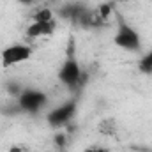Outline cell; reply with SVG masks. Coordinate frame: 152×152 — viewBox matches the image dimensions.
<instances>
[{"instance_id":"10","label":"cell","mask_w":152,"mask_h":152,"mask_svg":"<svg viewBox=\"0 0 152 152\" xmlns=\"http://www.w3.org/2000/svg\"><path fill=\"white\" fill-rule=\"evenodd\" d=\"M96 12H97V14H99V18L106 23V21L110 20L112 12H113V5H112V4H101V5H99V9H97Z\"/></svg>"},{"instance_id":"14","label":"cell","mask_w":152,"mask_h":152,"mask_svg":"<svg viewBox=\"0 0 152 152\" xmlns=\"http://www.w3.org/2000/svg\"><path fill=\"white\" fill-rule=\"evenodd\" d=\"M9 152H27V151H25V147H21V145H12V147L9 149Z\"/></svg>"},{"instance_id":"4","label":"cell","mask_w":152,"mask_h":152,"mask_svg":"<svg viewBox=\"0 0 152 152\" xmlns=\"http://www.w3.org/2000/svg\"><path fill=\"white\" fill-rule=\"evenodd\" d=\"M30 57H32V48L28 44L14 42V44H9L7 48L2 50L0 62L4 67H12V66L21 64V62H27Z\"/></svg>"},{"instance_id":"16","label":"cell","mask_w":152,"mask_h":152,"mask_svg":"<svg viewBox=\"0 0 152 152\" xmlns=\"http://www.w3.org/2000/svg\"><path fill=\"white\" fill-rule=\"evenodd\" d=\"M112 2H115V4H117V2H129V0H112Z\"/></svg>"},{"instance_id":"7","label":"cell","mask_w":152,"mask_h":152,"mask_svg":"<svg viewBox=\"0 0 152 152\" xmlns=\"http://www.w3.org/2000/svg\"><path fill=\"white\" fill-rule=\"evenodd\" d=\"M55 27H57V21H48V23H42V21H34L28 28H27V36L28 37H46V36H51L55 32Z\"/></svg>"},{"instance_id":"2","label":"cell","mask_w":152,"mask_h":152,"mask_svg":"<svg viewBox=\"0 0 152 152\" xmlns=\"http://www.w3.org/2000/svg\"><path fill=\"white\" fill-rule=\"evenodd\" d=\"M113 44L118 46L124 51H140L142 50V37L138 30L129 25L120 14H118V23H117V32L113 36Z\"/></svg>"},{"instance_id":"5","label":"cell","mask_w":152,"mask_h":152,"mask_svg":"<svg viewBox=\"0 0 152 152\" xmlns=\"http://www.w3.org/2000/svg\"><path fill=\"white\" fill-rule=\"evenodd\" d=\"M76 104H78V103H76V99H69V101H66L64 104H60V106L53 108L50 113L46 115L48 124H50L51 127H57V129L66 127V126L75 118Z\"/></svg>"},{"instance_id":"9","label":"cell","mask_w":152,"mask_h":152,"mask_svg":"<svg viewBox=\"0 0 152 152\" xmlns=\"http://www.w3.org/2000/svg\"><path fill=\"white\" fill-rule=\"evenodd\" d=\"M138 67H140V71L145 73V75H151L152 73V50L147 53V55H143V57L140 58Z\"/></svg>"},{"instance_id":"3","label":"cell","mask_w":152,"mask_h":152,"mask_svg":"<svg viewBox=\"0 0 152 152\" xmlns=\"http://www.w3.org/2000/svg\"><path fill=\"white\" fill-rule=\"evenodd\" d=\"M16 103L25 113H39L48 104V96L37 88H23Z\"/></svg>"},{"instance_id":"15","label":"cell","mask_w":152,"mask_h":152,"mask_svg":"<svg viewBox=\"0 0 152 152\" xmlns=\"http://www.w3.org/2000/svg\"><path fill=\"white\" fill-rule=\"evenodd\" d=\"M20 4H23V5H30V4H34L36 0H18Z\"/></svg>"},{"instance_id":"12","label":"cell","mask_w":152,"mask_h":152,"mask_svg":"<svg viewBox=\"0 0 152 152\" xmlns=\"http://www.w3.org/2000/svg\"><path fill=\"white\" fill-rule=\"evenodd\" d=\"M53 142H55V145H57L60 151H64V149H66V145H67V133H64V131H60V133H55V136H53Z\"/></svg>"},{"instance_id":"1","label":"cell","mask_w":152,"mask_h":152,"mask_svg":"<svg viewBox=\"0 0 152 152\" xmlns=\"http://www.w3.org/2000/svg\"><path fill=\"white\" fill-rule=\"evenodd\" d=\"M57 76H58L60 83H64V85H66L67 88H71V90L80 88V87L85 83V80H87V76H85L81 66H80V60H78V57H76L75 37H71L69 42H67L66 58H64V64L60 66Z\"/></svg>"},{"instance_id":"6","label":"cell","mask_w":152,"mask_h":152,"mask_svg":"<svg viewBox=\"0 0 152 152\" xmlns=\"http://www.w3.org/2000/svg\"><path fill=\"white\" fill-rule=\"evenodd\" d=\"M88 12V9L83 5V4H66L62 9H60V16L62 18H66V20H69V21H75L80 25V21L83 20V16Z\"/></svg>"},{"instance_id":"8","label":"cell","mask_w":152,"mask_h":152,"mask_svg":"<svg viewBox=\"0 0 152 152\" xmlns=\"http://www.w3.org/2000/svg\"><path fill=\"white\" fill-rule=\"evenodd\" d=\"M32 18H34V21H42V23L55 21V18H53V12H51V9H48V7H42V9L36 11Z\"/></svg>"},{"instance_id":"11","label":"cell","mask_w":152,"mask_h":152,"mask_svg":"<svg viewBox=\"0 0 152 152\" xmlns=\"http://www.w3.org/2000/svg\"><path fill=\"white\" fill-rule=\"evenodd\" d=\"M5 90L11 94V96H20L21 92H23V87H21V83H18V81H7L5 83Z\"/></svg>"},{"instance_id":"13","label":"cell","mask_w":152,"mask_h":152,"mask_svg":"<svg viewBox=\"0 0 152 152\" xmlns=\"http://www.w3.org/2000/svg\"><path fill=\"white\" fill-rule=\"evenodd\" d=\"M83 152H108V151L103 149V147H88V149H85Z\"/></svg>"}]
</instances>
